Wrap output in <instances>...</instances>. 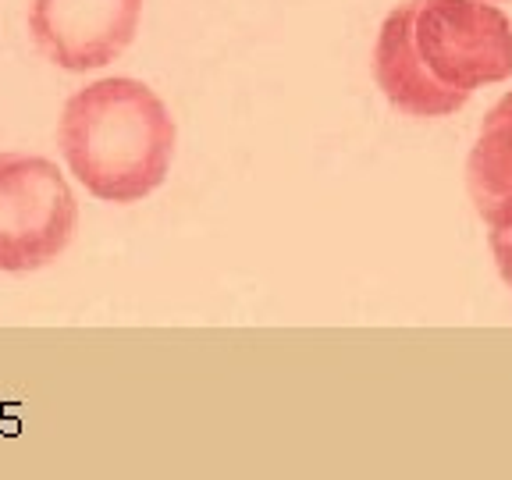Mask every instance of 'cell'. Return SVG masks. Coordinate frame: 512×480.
I'll use <instances>...</instances> for the list:
<instances>
[{"instance_id": "7", "label": "cell", "mask_w": 512, "mask_h": 480, "mask_svg": "<svg viewBox=\"0 0 512 480\" xmlns=\"http://www.w3.org/2000/svg\"><path fill=\"white\" fill-rule=\"evenodd\" d=\"M495 4H505V0H495Z\"/></svg>"}, {"instance_id": "3", "label": "cell", "mask_w": 512, "mask_h": 480, "mask_svg": "<svg viewBox=\"0 0 512 480\" xmlns=\"http://www.w3.org/2000/svg\"><path fill=\"white\" fill-rule=\"evenodd\" d=\"M79 224V203L54 160L0 153V271L29 274L54 264Z\"/></svg>"}, {"instance_id": "5", "label": "cell", "mask_w": 512, "mask_h": 480, "mask_svg": "<svg viewBox=\"0 0 512 480\" xmlns=\"http://www.w3.org/2000/svg\"><path fill=\"white\" fill-rule=\"evenodd\" d=\"M466 189L484 224L512 210V93H505L480 125L466 157Z\"/></svg>"}, {"instance_id": "2", "label": "cell", "mask_w": 512, "mask_h": 480, "mask_svg": "<svg viewBox=\"0 0 512 480\" xmlns=\"http://www.w3.org/2000/svg\"><path fill=\"white\" fill-rule=\"evenodd\" d=\"M178 128L146 82L111 75L68 96L57 121L64 164L104 203H143L164 185Z\"/></svg>"}, {"instance_id": "6", "label": "cell", "mask_w": 512, "mask_h": 480, "mask_svg": "<svg viewBox=\"0 0 512 480\" xmlns=\"http://www.w3.org/2000/svg\"><path fill=\"white\" fill-rule=\"evenodd\" d=\"M488 246L498 264V274H502L505 285L512 288V210L488 224Z\"/></svg>"}, {"instance_id": "4", "label": "cell", "mask_w": 512, "mask_h": 480, "mask_svg": "<svg viewBox=\"0 0 512 480\" xmlns=\"http://www.w3.org/2000/svg\"><path fill=\"white\" fill-rule=\"evenodd\" d=\"M143 0H32L29 32L64 72H93L118 61L139 32Z\"/></svg>"}, {"instance_id": "1", "label": "cell", "mask_w": 512, "mask_h": 480, "mask_svg": "<svg viewBox=\"0 0 512 480\" xmlns=\"http://www.w3.org/2000/svg\"><path fill=\"white\" fill-rule=\"evenodd\" d=\"M509 75L512 22L495 0H406L377 32V89L409 118H448Z\"/></svg>"}]
</instances>
